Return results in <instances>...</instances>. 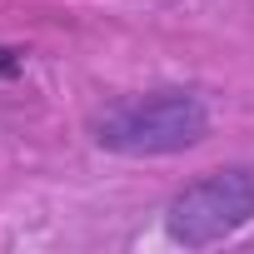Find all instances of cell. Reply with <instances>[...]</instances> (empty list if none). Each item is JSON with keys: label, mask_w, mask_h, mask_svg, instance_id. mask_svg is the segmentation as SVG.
<instances>
[{"label": "cell", "mask_w": 254, "mask_h": 254, "mask_svg": "<svg viewBox=\"0 0 254 254\" xmlns=\"http://www.w3.org/2000/svg\"><path fill=\"white\" fill-rule=\"evenodd\" d=\"M249 224H254V165H219L190 180L165 209V234L180 249L224 244Z\"/></svg>", "instance_id": "cell-2"}, {"label": "cell", "mask_w": 254, "mask_h": 254, "mask_svg": "<svg viewBox=\"0 0 254 254\" xmlns=\"http://www.w3.org/2000/svg\"><path fill=\"white\" fill-rule=\"evenodd\" d=\"M25 55L30 50H20V45H0V80H15L25 70Z\"/></svg>", "instance_id": "cell-3"}, {"label": "cell", "mask_w": 254, "mask_h": 254, "mask_svg": "<svg viewBox=\"0 0 254 254\" xmlns=\"http://www.w3.org/2000/svg\"><path fill=\"white\" fill-rule=\"evenodd\" d=\"M90 140H95V150L125 155V160L185 155L209 140V105L185 85L125 95L90 115Z\"/></svg>", "instance_id": "cell-1"}]
</instances>
